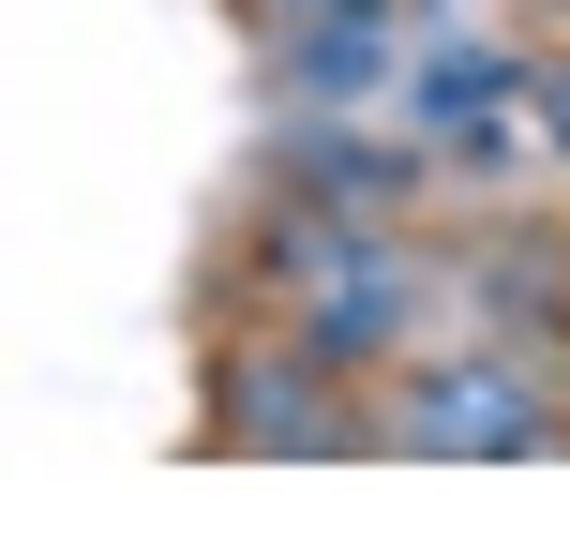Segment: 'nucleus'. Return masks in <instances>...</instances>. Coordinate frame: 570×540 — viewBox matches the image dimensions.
Wrapping results in <instances>:
<instances>
[{
  "instance_id": "f257e3e1",
  "label": "nucleus",
  "mask_w": 570,
  "mask_h": 540,
  "mask_svg": "<svg viewBox=\"0 0 570 540\" xmlns=\"http://www.w3.org/2000/svg\"><path fill=\"white\" fill-rule=\"evenodd\" d=\"M405 435L421 451H541V391H525L511 361H465V375H421V405H405Z\"/></svg>"
},
{
  "instance_id": "f03ea898",
  "label": "nucleus",
  "mask_w": 570,
  "mask_h": 540,
  "mask_svg": "<svg viewBox=\"0 0 570 540\" xmlns=\"http://www.w3.org/2000/svg\"><path fill=\"white\" fill-rule=\"evenodd\" d=\"M240 391H256V405H240V451H361V421H345V405H331V375H315V361H271V375H240Z\"/></svg>"
},
{
  "instance_id": "7ed1b4c3",
  "label": "nucleus",
  "mask_w": 570,
  "mask_h": 540,
  "mask_svg": "<svg viewBox=\"0 0 570 540\" xmlns=\"http://www.w3.org/2000/svg\"><path fill=\"white\" fill-rule=\"evenodd\" d=\"M391 331H405V271L391 256H345L315 285V345H331V361H361V345H391Z\"/></svg>"
},
{
  "instance_id": "20e7f679",
  "label": "nucleus",
  "mask_w": 570,
  "mask_h": 540,
  "mask_svg": "<svg viewBox=\"0 0 570 540\" xmlns=\"http://www.w3.org/2000/svg\"><path fill=\"white\" fill-rule=\"evenodd\" d=\"M481 271H495V315H511V331L525 315L570 331V240H511V256H481Z\"/></svg>"
},
{
  "instance_id": "39448f33",
  "label": "nucleus",
  "mask_w": 570,
  "mask_h": 540,
  "mask_svg": "<svg viewBox=\"0 0 570 540\" xmlns=\"http://www.w3.org/2000/svg\"><path fill=\"white\" fill-rule=\"evenodd\" d=\"M315 196H331V210H375V196H405V180H421V166H391V150H361V136H315Z\"/></svg>"
},
{
  "instance_id": "423d86ee",
  "label": "nucleus",
  "mask_w": 570,
  "mask_h": 540,
  "mask_svg": "<svg viewBox=\"0 0 570 540\" xmlns=\"http://www.w3.org/2000/svg\"><path fill=\"white\" fill-rule=\"evenodd\" d=\"M541 120H556V150H570V60H556V76H541Z\"/></svg>"
}]
</instances>
